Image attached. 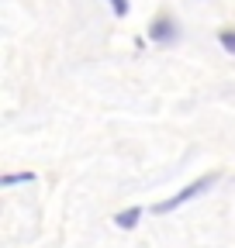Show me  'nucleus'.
I'll return each mask as SVG.
<instances>
[{
    "instance_id": "obj_3",
    "label": "nucleus",
    "mask_w": 235,
    "mask_h": 248,
    "mask_svg": "<svg viewBox=\"0 0 235 248\" xmlns=\"http://www.w3.org/2000/svg\"><path fill=\"white\" fill-rule=\"evenodd\" d=\"M142 214H145V210H142L138 203H132V207H125V210H118L111 221L121 228V231H135V228H138V221H142Z\"/></svg>"
},
{
    "instance_id": "obj_2",
    "label": "nucleus",
    "mask_w": 235,
    "mask_h": 248,
    "mask_svg": "<svg viewBox=\"0 0 235 248\" xmlns=\"http://www.w3.org/2000/svg\"><path fill=\"white\" fill-rule=\"evenodd\" d=\"M176 38H180V28H176V17H169V14H159V17H152V24H149V42H156V45H173Z\"/></svg>"
},
{
    "instance_id": "obj_6",
    "label": "nucleus",
    "mask_w": 235,
    "mask_h": 248,
    "mask_svg": "<svg viewBox=\"0 0 235 248\" xmlns=\"http://www.w3.org/2000/svg\"><path fill=\"white\" fill-rule=\"evenodd\" d=\"M111 11H114L118 17H125V14H128V0H111Z\"/></svg>"
},
{
    "instance_id": "obj_4",
    "label": "nucleus",
    "mask_w": 235,
    "mask_h": 248,
    "mask_svg": "<svg viewBox=\"0 0 235 248\" xmlns=\"http://www.w3.org/2000/svg\"><path fill=\"white\" fill-rule=\"evenodd\" d=\"M21 183H35V172H4V176H0V186H4V190L21 186Z\"/></svg>"
},
{
    "instance_id": "obj_1",
    "label": "nucleus",
    "mask_w": 235,
    "mask_h": 248,
    "mask_svg": "<svg viewBox=\"0 0 235 248\" xmlns=\"http://www.w3.org/2000/svg\"><path fill=\"white\" fill-rule=\"evenodd\" d=\"M215 183H218V172H204V176H197L194 183H187L180 193H173L169 200H159V203H152V214H173V210H180L184 203H190V200L204 197L208 190H215Z\"/></svg>"
},
{
    "instance_id": "obj_5",
    "label": "nucleus",
    "mask_w": 235,
    "mask_h": 248,
    "mask_svg": "<svg viewBox=\"0 0 235 248\" xmlns=\"http://www.w3.org/2000/svg\"><path fill=\"white\" fill-rule=\"evenodd\" d=\"M218 45L228 55H235V28H218Z\"/></svg>"
}]
</instances>
